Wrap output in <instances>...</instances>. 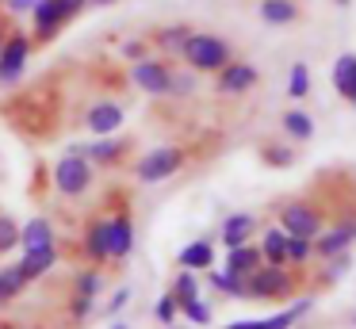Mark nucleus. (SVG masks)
Instances as JSON below:
<instances>
[{"label":"nucleus","mask_w":356,"mask_h":329,"mask_svg":"<svg viewBox=\"0 0 356 329\" xmlns=\"http://www.w3.org/2000/svg\"><path fill=\"white\" fill-rule=\"evenodd\" d=\"M230 58H238L230 46V38L222 35H211V31H192L180 50V61H184L192 73H218Z\"/></svg>","instance_id":"obj_1"},{"label":"nucleus","mask_w":356,"mask_h":329,"mask_svg":"<svg viewBox=\"0 0 356 329\" xmlns=\"http://www.w3.org/2000/svg\"><path fill=\"white\" fill-rule=\"evenodd\" d=\"M299 291L295 272H287V264H257L245 275V298H264V303H284Z\"/></svg>","instance_id":"obj_2"},{"label":"nucleus","mask_w":356,"mask_h":329,"mask_svg":"<svg viewBox=\"0 0 356 329\" xmlns=\"http://www.w3.org/2000/svg\"><path fill=\"white\" fill-rule=\"evenodd\" d=\"M188 165V145H161V150H149L134 161V176L142 184H161L169 176H177Z\"/></svg>","instance_id":"obj_3"},{"label":"nucleus","mask_w":356,"mask_h":329,"mask_svg":"<svg viewBox=\"0 0 356 329\" xmlns=\"http://www.w3.org/2000/svg\"><path fill=\"white\" fill-rule=\"evenodd\" d=\"M92 184H96V168L88 165L85 157H81V145H77V150H70V153H65V157L54 165V188L62 191V195L77 199V195H85Z\"/></svg>","instance_id":"obj_4"},{"label":"nucleus","mask_w":356,"mask_h":329,"mask_svg":"<svg viewBox=\"0 0 356 329\" xmlns=\"http://www.w3.org/2000/svg\"><path fill=\"white\" fill-rule=\"evenodd\" d=\"M280 230L291 237H310L314 241L325 230V214L322 207H314L310 199H291V203L280 207Z\"/></svg>","instance_id":"obj_5"},{"label":"nucleus","mask_w":356,"mask_h":329,"mask_svg":"<svg viewBox=\"0 0 356 329\" xmlns=\"http://www.w3.org/2000/svg\"><path fill=\"white\" fill-rule=\"evenodd\" d=\"M31 50H35L31 35H24V31L12 27L8 38H4V46H0V84H16L19 77H24Z\"/></svg>","instance_id":"obj_6"},{"label":"nucleus","mask_w":356,"mask_h":329,"mask_svg":"<svg viewBox=\"0 0 356 329\" xmlns=\"http://www.w3.org/2000/svg\"><path fill=\"white\" fill-rule=\"evenodd\" d=\"M257 84H261V69H257L253 61H245V58H230L215 73L218 96H245V92H253Z\"/></svg>","instance_id":"obj_7"},{"label":"nucleus","mask_w":356,"mask_h":329,"mask_svg":"<svg viewBox=\"0 0 356 329\" xmlns=\"http://www.w3.org/2000/svg\"><path fill=\"white\" fill-rule=\"evenodd\" d=\"M169 73H172V61L157 58V54H146V58H138L131 65V81L146 96H169Z\"/></svg>","instance_id":"obj_8"},{"label":"nucleus","mask_w":356,"mask_h":329,"mask_svg":"<svg viewBox=\"0 0 356 329\" xmlns=\"http://www.w3.org/2000/svg\"><path fill=\"white\" fill-rule=\"evenodd\" d=\"M104 218H108V260L123 264L134 252V218H131V211H111Z\"/></svg>","instance_id":"obj_9"},{"label":"nucleus","mask_w":356,"mask_h":329,"mask_svg":"<svg viewBox=\"0 0 356 329\" xmlns=\"http://www.w3.org/2000/svg\"><path fill=\"white\" fill-rule=\"evenodd\" d=\"M127 153H131V142L127 138H111V134H104V138H96L92 145H81V157L88 161V165H100V168H115V165H123L127 161Z\"/></svg>","instance_id":"obj_10"},{"label":"nucleus","mask_w":356,"mask_h":329,"mask_svg":"<svg viewBox=\"0 0 356 329\" xmlns=\"http://www.w3.org/2000/svg\"><path fill=\"white\" fill-rule=\"evenodd\" d=\"M192 31H195L192 23H165V27L149 31L146 42H149V50H157V58H180V50H184Z\"/></svg>","instance_id":"obj_11"},{"label":"nucleus","mask_w":356,"mask_h":329,"mask_svg":"<svg viewBox=\"0 0 356 329\" xmlns=\"http://www.w3.org/2000/svg\"><path fill=\"white\" fill-rule=\"evenodd\" d=\"M27 15H31V23H35V35H31L35 46L54 42V38L62 35V27H65V19L58 15V8H54V0H35V8Z\"/></svg>","instance_id":"obj_12"},{"label":"nucleus","mask_w":356,"mask_h":329,"mask_svg":"<svg viewBox=\"0 0 356 329\" xmlns=\"http://www.w3.org/2000/svg\"><path fill=\"white\" fill-rule=\"evenodd\" d=\"M310 306H314V298H295L287 310L272 314V318H257V321H234V326L226 329H291L295 321H302L310 314Z\"/></svg>","instance_id":"obj_13"},{"label":"nucleus","mask_w":356,"mask_h":329,"mask_svg":"<svg viewBox=\"0 0 356 329\" xmlns=\"http://www.w3.org/2000/svg\"><path fill=\"white\" fill-rule=\"evenodd\" d=\"M123 119H127V111H123V104H115V99H100V104H92L85 111V127L92 130V134H115L119 127H123Z\"/></svg>","instance_id":"obj_14"},{"label":"nucleus","mask_w":356,"mask_h":329,"mask_svg":"<svg viewBox=\"0 0 356 329\" xmlns=\"http://www.w3.org/2000/svg\"><path fill=\"white\" fill-rule=\"evenodd\" d=\"M257 15L268 27H295V23H302L299 0H257Z\"/></svg>","instance_id":"obj_15"},{"label":"nucleus","mask_w":356,"mask_h":329,"mask_svg":"<svg viewBox=\"0 0 356 329\" xmlns=\"http://www.w3.org/2000/svg\"><path fill=\"white\" fill-rule=\"evenodd\" d=\"M257 226H261V222H257V214L238 211V214H226V218H222V226H218V237H222V245H226V249H234V245L253 241Z\"/></svg>","instance_id":"obj_16"},{"label":"nucleus","mask_w":356,"mask_h":329,"mask_svg":"<svg viewBox=\"0 0 356 329\" xmlns=\"http://www.w3.org/2000/svg\"><path fill=\"white\" fill-rule=\"evenodd\" d=\"M58 245H47V249H31V252H24V260H19V275H24L27 283H35V280H42L47 272H54V264H58Z\"/></svg>","instance_id":"obj_17"},{"label":"nucleus","mask_w":356,"mask_h":329,"mask_svg":"<svg viewBox=\"0 0 356 329\" xmlns=\"http://www.w3.org/2000/svg\"><path fill=\"white\" fill-rule=\"evenodd\" d=\"M47 245H58L54 241V222L47 214H35L27 226H19V249L31 252V249H47Z\"/></svg>","instance_id":"obj_18"},{"label":"nucleus","mask_w":356,"mask_h":329,"mask_svg":"<svg viewBox=\"0 0 356 329\" xmlns=\"http://www.w3.org/2000/svg\"><path fill=\"white\" fill-rule=\"evenodd\" d=\"M85 257L92 260L96 268L100 264H108V218H92L88 222V230H85Z\"/></svg>","instance_id":"obj_19"},{"label":"nucleus","mask_w":356,"mask_h":329,"mask_svg":"<svg viewBox=\"0 0 356 329\" xmlns=\"http://www.w3.org/2000/svg\"><path fill=\"white\" fill-rule=\"evenodd\" d=\"M180 268H188V272H211V264H215V245L211 241H192L180 249L177 257Z\"/></svg>","instance_id":"obj_20"},{"label":"nucleus","mask_w":356,"mask_h":329,"mask_svg":"<svg viewBox=\"0 0 356 329\" xmlns=\"http://www.w3.org/2000/svg\"><path fill=\"white\" fill-rule=\"evenodd\" d=\"M333 88H337L341 99L356 96V54H341L333 61Z\"/></svg>","instance_id":"obj_21"},{"label":"nucleus","mask_w":356,"mask_h":329,"mask_svg":"<svg viewBox=\"0 0 356 329\" xmlns=\"http://www.w3.org/2000/svg\"><path fill=\"white\" fill-rule=\"evenodd\" d=\"M280 130H284L287 138H295V142H310V138H314V115L291 107V111L280 115Z\"/></svg>","instance_id":"obj_22"},{"label":"nucleus","mask_w":356,"mask_h":329,"mask_svg":"<svg viewBox=\"0 0 356 329\" xmlns=\"http://www.w3.org/2000/svg\"><path fill=\"white\" fill-rule=\"evenodd\" d=\"M257 264H264V260H261V249H257L253 241H245V245H234V249H226V264H222V268H230V272H238V275H249Z\"/></svg>","instance_id":"obj_23"},{"label":"nucleus","mask_w":356,"mask_h":329,"mask_svg":"<svg viewBox=\"0 0 356 329\" xmlns=\"http://www.w3.org/2000/svg\"><path fill=\"white\" fill-rule=\"evenodd\" d=\"M261 260L264 264H287V234L280 226H272V230H264V237H261Z\"/></svg>","instance_id":"obj_24"},{"label":"nucleus","mask_w":356,"mask_h":329,"mask_svg":"<svg viewBox=\"0 0 356 329\" xmlns=\"http://www.w3.org/2000/svg\"><path fill=\"white\" fill-rule=\"evenodd\" d=\"M211 287H215L218 295H226V298H245V275L222 268V272H211Z\"/></svg>","instance_id":"obj_25"},{"label":"nucleus","mask_w":356,"mask_h":329,"mask_svg":"<svg viewBox=\"0 0 356 329\" xmlns=\"http://www.w3.org/2000/svg\"><path fill=\"white\" fill-rule=\"evenodd\" d=\"M172 298H177V306L188 303V298H200V275L188 272V268H180L177 280H172Z\"/></svg>","instance_id":"obj_26"},{"label":"nucleus","mask_w":356,"mask_h":329,"mask_svg":"<svg viewBox=\"0 0 356 329\" xmlns=\"http://www.w3.org/2000/svg\"><path fill=\"white\" fill-rule=\"evenodd\" d=\"M195 77L200 73H192L188 65H172V73H169V96H192L195 92Z\"/></svg>","instance_id":"obj_27"},{"label":"nucleus","mask_w":356,"mask_h":329,"mask_svg":"<svg viewBox=\"0 0 356 329\" xmlns=\"http://www.w3.org/2000/svg\"><path fill=\"white\" fill-rule=\"evenodd\" d=\"M314 260V245H310V237H291L287 234V268H302Z\"/></svg>","instance_id":"obj_28"},{"label":"nucleus","mask_w":356,"mask_h":329,"mask_svg":"<svg viewBox=\"0 0 356 329\" xmlns=\"http://www.w3.org/2000/svg\"><path fill=\"white\" fill-rule=\"evenodd\" d=\"M287 96H291V99H307L310 96V69H307V61H295V65H291V77H287Z\"/></svg>","instance_id":"obj_29"},{"label":"nucleus","mask_w":356,"mask_h":329,"mask_svg":"<svg viewBox=\"0 0 356 329\" xmlns=\"http://www.w3.org/2000/svg\"><path fill=\"white\" fill-rule=\"evenodd\" d=\"M180 314H184L192 326H211V321H215V310H211V303H203V298H188V303H180Z\"/></svg>","instance_id":"obj_30"},{"label":"nucleus","mask_w":356,"mask_h":329,"mask_svg":"<svg viewBox=\"0 0 356 329\" xmlns=\"http://www.w3.org/2000/svg\"><path fill=\"white\" fill-rule=\"evenodd\" d=\"M100 287H104V275H100V268H85V272L77 275V283H73V295H88V298H96L100 295Z\"/></svg>","instance_id":"obj_31"},{"label":"nucleus","mask_w":356,"mask_h":329,"mask_svg":"<svg viewBox=\"0 0 356 329\" xmlns=\"http://www.w3.org/2000/svg\"><path fill=\"white\" fill-rule=\"evenodd\" d=\"M19 245V222L12 214H0V257H8Z\"/></svg>","instance_id":"obj_32"},{"label":"nucleus","mask_w":356,"mask_h":329,"mask_svg":"<svg viewBox=\"0 0 356 329\" xmlns=\"http://www.w3.org/2000/svg\"><path fill=\"white\" fill-rule=\"evenodd\" d=\"M348 268H353V252H348V249L337 252V257H330V260H325V283H337Z\"/></svg>","instance_id":"obj_33"},{"label":"nucleus","mask_w":356,"mask_h":329,"mask_svg":"<svg viewBox=\"0 0 356 329\" xmlns=\"http://www.w3.org/2000/svg\"><path fill=\"white\" fill-rule=\"evenodd\" d=\"M177 314H180V306H177V298H172V291H169V295H161V298L154 303V318L161 321V326H169Z\"/></svg>","instance_id":"obj_34"},{"label":"nucleus","mask_w":356,"mask_h":329,"mask_svg":"<svg viewBox=\"0 0 356 329\" xmlns=\"http://www.w3.org/2000/svg\"><path fill=\"white\" fill-rule=\"evenodd\" d=\"M92 306H96V298H88V295H70V318H73V321H85L88 314H92Z\"/></svg>","instance_id":"obj_35"},{"label":"nucleus","mask_w":356,"mask_h":329,"mask_svg":"<svg viewBox=\"0 0 356 329\" xmlns=\"http://www.w3.org/2000/svg\"><path fill=\"white\" fill-rule=\"evenodd\" d=\"M54 8H58V15H62L65 23H73L88 8V0H54Z\"/></svg>","instance_id":"obj_36"},{"label":"nucleus","mask_w":356,"mask_h":329,"mask_svg":"<svg viewBox=\"0 0 356 329\" xmlns=\"http://www.w3.org/2000/svg\"><path fill=\"white\" fill-rule=\"evenodd\" d=\"M119 54H123L127 61H138V58H146V54H149V42H146V38H131V42L119 46Z\"/></svg>","instance_id":"obj_37"},{"label":"nucleus","mask_w":356,"mask_h":329,"mask_svg":"<svg viewBox=\"0 0 356 329\" xmlns=\"http://www.w3.org/2000/svg\"><path fill=\"white\" fill-rule=\"evenodd\" d=\"M264 161H268V165H291L295 161V150H280V145H264Z\"/></svg>","instance_id":"obj_38"},{"label":"nucleus","mask_w":356,"mask_h":329,"mask_svg":"<svg viewBox=\"0 0 356 329\" xmlns=\"http://www.w3.org/2000/svg\"><path fill=\"white\" fill-rule=\"evenodd\" d=\"M127 298H131V287H119L115 295H111V303L104 306V318H115V314H119V310H123V306H127Z\"/></svg>","instance_id":"obj_39"},{"label":"nucleus","mask_w":356,"mask_h":329,"mask_svg":"<svg viewBox=\"0 0 356 329\" xmlns=\"http://www.w3.org/2000/svg\"><path fill=\"white\" fill-rule=\"evenodd\" d=\"M4 8H8V15H24L35 8V0H4Z\"/></svg>","instance_id":"obj_40"},{"label":"nucleus","mask_w":356,"mask_h":329,"mask_svg":"<svg viewBox=\"0 0 356 329\" xmlns=\"http://www.w3.org/2000/svg\"><path fill=\"white\" fill-rule=\"evenodd\" d=\"M12 298H16V295H12V291L4 287V280H0V310H8V303H12Z\"/></svg>","instance_id":"obj_41"},{"label":"nucleus","mask_w":356,"mask_h":329,"mask_svg":"<svg viewBox=\"0 0 356 329\" xmlns=\"http://www.w3.org/2000/svg\"><path fill=\"white\" fill-rule=\"evenodd\" d=\"M8 31H12V19H4V15H0V46H4V38H8Z\"/></svg>","instance_id":"obj_42"},{"label":"nucleus","mask_w":356,"mask_h":329,"mask_svg":"<svg viewBox=\"0 0 356 329\" xmlns=\"http://www.w3.org/2000/svg\"><path fill=\"white\" fill-rule=\"evenodd\" d=\"M88 4H96V8H108V4H119V0H88Z\"/></svg>","instance_id":"obj_43"},{"label":"nucleus","mask_w":356,"mask_h":329,"mask_svg":"<svg viewBox=\"0 0 356 329\" xmlns=\"http://www.w3.org/2000/svg\"><path fill=\"white\" fill-rule=\"evenodd\" d=\"M333 4H337V8H348V4H353V0H333Z\"/></svg>","instance_id":"obj_44"},{"label":"nucleus","mask_w":356,"mask_h":329,"mask_svg":"<svg viewBox=\"0 0 356 329\" xmlns=\"http://www.w3.org/2000/svg\"><path fill=\"white\" fill-rule=\"evenodd\" d=\"M111 329H131V326H127V321H115V326H111Z\"/></svg>","instance_id":"obj_45"},{"label":"nucleus","mask_w":356,"mask_h":329,"mask_svg":"<svg viewBox=\"0 0 356 329\" xmlns=\"http://www.w3.org/2000/svg\"><path fill=\"white\" fill-rule=\"evenodd\" d=\"M348 104H353V107H356V96H353V99H348Z\"/></svg>","instance_id":"obj_46"},{"label":"nucleus","mask_w":356,"mask_h":329,"mask_svg":"<svg viewBox=\"0 0 356 329\" xmlns=\"http://www.w3.org/2000/svg\"><path fill=\"white\" fill-rule=\"evenodd\" d=\"M0 8H4V0H0Z\"/></svg>","instance_id":"obj_47"}]
</instances>
